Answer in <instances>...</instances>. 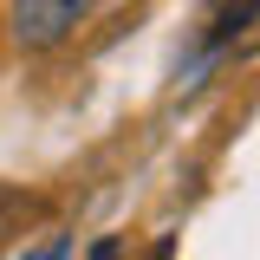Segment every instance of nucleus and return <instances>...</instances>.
<instances>
[{"mask_svg": "<svg viewBox=\"0 0 260 260\" xmlns=\"http://www.w3.org/2000/svg\"><path fill=\"white\" fill-rule=\"evenodd\" d=\"M85 7L91 0H13V39L26 52H46V46H59L65 32L85 20Z\"/></svg>", "mask_w": 260, "mask_h": 260, "instance_id": "f257e3e1", "label": "nucleus"}, {"mask_svg": "<svg viewBox=\"0 0 260 260\" xmlns=\"http://www.w3.org/2000/svg\"><path fill=\"white\" fill-rule=\"evenodd\" d=\"M254 13H260V0H228L221 13H215V39H234V32L247 26Z\"/></svg>", "mask_w": 260, "mask_h": 260, "instance_id": "f03ea898", "label": "nucleus"}]
</instances>
